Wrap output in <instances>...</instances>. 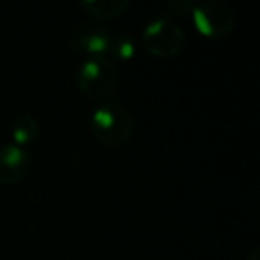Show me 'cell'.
I'll return each mask as SVG.
<instances>
[{
	"label": "cell",
	"mask_w": 260,
	"mask_h": 260,
	"mask_svg": "<svg viewBox=\"0 0 260 260\" xmlns=\"http://www.w3.org/2000/svg\"><path fill=\"white\" fill-rule=\"evenodd\" d=\"M89 130L98 143L116 148L126 145L132 138L134 119L125 105L114 100H105L91 114Z\"/></svg>",
	"instance_id": "6da1fadb"
},
{
	"label": "cell",
	"mask_w": 260,
	"mask_h": 260,
	"mask_svg": "<svg viewBox=\"0 0 260 260\" xmlns=\"http://www.w3.org/2000/svg\"><path fill=\"white\" fill-rule=\"evenodd\" d=\"M118 70L111 57H86L75 73L77 89L89 100H107L118 87Z\"/></svg>",
	"instance_id": "7a4b0ae2"
},
{
	"label": "cell",
	"mask_w": 260,
	"mask_h": 260,
	"mask_svg": "<svg viewBox=\"0 0 260 260\" xmlns=\"http://www.w3.org/2000/svg\"><path fill=\"white\" fill-rule=\"evenodd\" d=\"M143 45L155 57H175L184 48L185 34L173 20L157 18L143 30Z\"/></svg>",
	"instance_id": "3957f363"
},
{
	"label": "cell",
	"mask_w": 260,
	"mask_h": 260,
	"mask_svg": "<svg viewBox=\"0 0 260 260\" xmlns=\"http://www.w3.org/2000/svg\"><path fill=\"white\" fill-rule=\"evenodd\" d=\"M192 22L200 34L207 38H224L235 27V13L221 0H207L194 6Z\"/></svg>",
	"instance_id": "277c9868"
},
{
	"label": "cell",
	"mask_w": 260,
	"mask_h": 260,
	"mask_svg": "<svg viewBox=\"0 0 260 260\" xmlns=\"http://www.w3.org/2000/svg\"><path fill=\"white\" fill-rule=\"evenodd\" d=\"M30 171V155L25 148L13 145L0 146V184L15 185Z\"/></svg>",
	"instance_id": "5b68a950"
},
{
	"label": "cell",
	"mask_w": 260,
	"mask_h": 260,
	"mask_svg": "<svg viewBox=\"0 0 260 260\" xmlns=\"http://www.w3.org/2000/svg\"><path fill=\"white\" fill-rule=\"evenodd\" d=\"M109 43H111V34L100 25L82 27L79 32L73 36L70 48L77 54H84L87 57H98V55L107 54Z\"/></svg>",
	"instance_id": "8992f818"
},
{
	"label": "cell",
	"mask_w": 260,
	"mask_h": 260,
	"mask_svg": "<svg viewBox=\"0 0 260 260\" xmlns=\"http://www.w3.org/2000/svg\"><path fill=\"white\" fill-rule=\"evenodd\" d=\"M80 8L93 18L112 20L126 11L128 0H82Z\"/></svg>",
	"instance_id": "52a82bcc"
},
{
	"label": "cell",
	"mask_w": 260,
	"mask_h": 260,
	"mask_svg": "<svg viewBox=\"0 0 260 260\" xmlns=\"http://www.w3.org/2000/svg\"><path fill=\"white\" fill-rule=\"evenodd\" d=\"M40 136V123L34 116L22 114L13 121L11 125V139L13 145L23 148L25 145L34 143Z\"/></svg>",
	"instance_id": "ba28073f"
},
{
	"label": "cell",
	"mask_w": 260,
	"mask_h": 260,
	"mask_svg": "<svg viewBox=\"0 0 260 260\" xmlns=\"http://www.w3.org/2000/svg\"><path fill=\"white\" fill-rule=\"evenodd\" d=\"M107 54H111L112 57H116V59H121V61H128V59H132L136 54L134 40L125 36V34H118V36L111 38Z\"/></svg>",
	"instance_id": "9c48e42d"
},
{
	"label": "cell",
	"mask_w": 260,
	"mask_h": 260,
	"mask_svg": "<svg viewBox=\"0 0 260 260\" xmlns=\"http://www.w3.org/2000/svg\"><path fill=\"white\" fill-rule=\"evenodd\" d=\"M168 9L178 16H187V15H192L194 6H192L191 2H187V0H173V2H170Z\"/></svg>",
	"instance_id": "30bf717a"
},
{
	"label": "cell",
	"mask_w": 260,
	"mask_h": 260,
	"mask_svg": "<svg viewBox=\"0 0 260 260\" xmlns=\"http://www.w3.org/2000/svg\"><path fill=\"white\" fill-rule=\"evenodd\" d=\"M248 260H260V248H258V246H255V248L251 249Z\"/></svg>",
	"instance_id": "8fae6325"
}]
</instances>
